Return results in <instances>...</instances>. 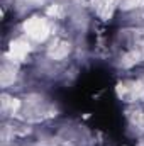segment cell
I'll list each match as a JSON object with an SVG mask.
<instances>
[{
  "instance_id": "obj_4",
  "label": "cell",
  "mask_w": 144,
  "mask_h": 146,
  "mask_svg": "<svg viewBox=\"0 0 144 146\" xmlns=\"http://www.w3.org/2000/svg\"><path fill=\"white\" fill-rule=\"evenodd\" d=\"M49 56L53 58V60H63L65 56H68V53H70V42H66V41H56L51 48H49Z\"/></svg>"
},
{
  "instance_id": "obj_2",
  "label": "cell",
  "mask_w": 144,
  "mask_h": 146,
  "mask_svg": "<svg viewBox=\"0 0 144 146\" xmlns=\"http://www.w3.org/2000/svg\"><path fill=\"white\" fill-rule=\"evenodd\" d=\"M144 94V85L141 82H129V83H120L119 85V95L120 99L132 102L136 99H139Z\"/></svg>"
},
{
  "instance_id": "obj_7",
  "label": "cell",
  "mask_w": 144,
  "mask_h": 146,
  "mask_svg": "<svg viewBox=\"0 0 144 146\" xmlns=\"http://www.w3.org/2000/svg\"><path fill=\"white\" fill-rule=\"evenodd\" d=\"M119 3H120L122 10H132L136 7L144 5V0H119Z\"/></svg>"
},
{
  "instance_id": "obj_5",
  "label": "cell",
  "mask_w": 144,
  "mask_h": 146,
  "mask_svg": "<svg viewBox=\"0 0 144 146\" xmlns=\"http://www.w3.org/2000/svg\"><path fill=\"white\" fill-rule=\"evenodd\" d=\"M19 106H20V102H19L17 99L3 95V100H2V110H3L5 114H14V112H17Z\"/></svg>"
},
{
  "instance_id": "obj_3",
  "label": "cell",
  "mask_w": 144,
  "mask_h": 146,
  "mask_svg": "<svg viewBox=\"0 0 144 146\" xmlns=\"http://www.w3.org/2000/svg\"><path fill=\"white\" fill-rule=\"evenodd\" d=\"M9 53H10L12 60H15V61L24 60V58L27 56V53H29V44H27V41H24V39H15V41H12Z\"/></svg>"
},
{
  "instance_id": "obj_8",
  "label": "cell",
  "mask_w": 144,
  "mask_h": 146,
  "mask_svg": "<svg viewBox=\"0 0 144 146\" xmlns=\"http://www.w3.org/2000/svg\"><path fill=\"white\" fill-rule=\"evenodd\" d=\"M139 146H144V141H143V143H141V145H139Z\"/></svg>"
},
{
  "instance_id": "obj_6",
  "label": "cell",
  "mask_w": 144,
  "mask_h": 146,
  "mask_svg": "<svg viewBox=\"0 0 144 146\" xmlns=\"http://www.w3.org/2000/svg\"><path fill=\"white\" fill-rule=\"evenodd\" d=\"M0 80H2V85H3V87L10 85V83L15 80V70H14V66L3 65V66H2V76H0Z\"/></svg>"
},
{
  "instance_id": "obj_1",
  "label": "cell",
  "mask_w": 144,
  "mask_h": 146,
  "mask_svg": "<svg viewBox=\"0 0 144 146\" xmlns=\"http://www.w3.org/2000/svg\"><path fill=\"white\" fill-rule=\"evenodd\" d=\"M24 33L34 42H42L49 36V22L42 17H31L24 22Z\"/></svg>"
}]
</instances>
